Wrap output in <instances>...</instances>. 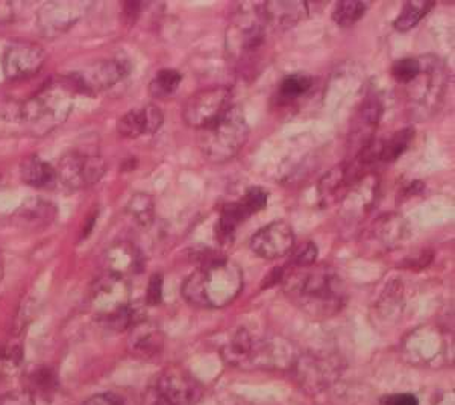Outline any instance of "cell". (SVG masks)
Segmentation results:
<instances>
[{"instance_id":"obj_1","label":"cell","mask_w":455,"mask_h":405,"mask_svg":"<svg viewBox=\"0 0 455 405\" xmlns=\"http://www.w3.org/2000/svg\"><path fill=\"white\" fill-rule=\"evenodd\" d=\"M285 295L315 319L336 316L347 304L345 281L330 266H308L287 272L283 278Z\"/></svg>"},{"instance_id":"obj_2","label":"cell","mask_w":455,"mask_h":405,"mask_svg":"<svg viewBox=\"0 0 455 405\" xmlns=\"http://www.w3.org/2000/svg\"><path fill=\"white\" fill-rule=\"evenodd\" d=\"M243 290V272L231 260H212L195 270L182 284L188 304L202 308H223Z\"/></svg>"},{"instance_id":"obj_3","label":"cell","mask_w":455,"mask_h":405,"mask_svg":"<svg viewBox=\"0 0 455 405\" xmlns=\"http://www.w3.org/2000/svg\"><path fill=\"white\" fill-rule=\"evenodd\" d=\"M266 29L263 4L248 2L234 11L227 31V52L238 73L248 75L257 70L263 60Z\"/></svg>"},{"instance_id":"obj_4","label":"cell","mask_w":455,"mask_h":405,"mask_svg":"<svg viewBox=\"0 0 455 405\" xmlns=\"http://www.w3.org/2000/svg\"><path fill=\"white\" fill-rule=\"evenodd\" d=\"M222 353L229 364L257 369H289L298 360L289 340L280 336H254L244 328L225 343Z\"/></svg>"},{"instance_id":"obj_5","label":"cell","mask_w":455,"mask_h":405,"mask_svg":"<svg viewBox=\"0 0 455 405\" xmlns=\"http://www.w3.org/2000/svg\"><path fill=\"white\" fill-rule=\"evenodd\" d=\"M248 139L249 125L243 109L233 104L218 122L199 131L197 145L205 160L222 164L233 160Z\"/></svg>"},{"instance_id":"obj_6","label":"cell","mask_w":455,"mask_h":405,"mask_svg":"<svg viewBox=\"0 0 455 405\" xmlns=\"http://www.w3.org/2000/svg\"><path fill=\"white\" fill-rule=\"evenodd\" d=\"M405 104L414 119H428L439 109L446 87L448 70L435 55L422 57V68L416 78L403 85Z\"/></svg>"},{"instance_id":"obj_7","label":"cell","mask_w":455,"mask_h":405,"mask_svg":"<svg viewBox=\"0 0 455 405\" xmlns=\"http://www.w3.org/2000/svg\"><path fill=\"white\" fill-rule=\"evenodd\" d=\"M72 89L68 83H47L29 99L19 105L16 115L36 131L46 132L68 119L73 108Z\"/></svg>"},{"instance_id":"obj_8","label":"cell","mask_w":455,"mask_h":405,"mask_svg":"<svg viewBox=\"0 0 455 405\" xmlns=\"http://www.w3.org/2000/svg\"><path fill=\"white\" fill-rule=\"evenodd\" d=\"M233 105V93L228 87L216 85L192 94L182 109L184 122L201 131L218 122Z\"/></svg>"},{"instance_id":"obj_9","label":"cell","mask_w":455,"mask_h":405,"mask_svg":"<svg viewBox=\"0 0 455 405\" xmlns=\"http://www.w3.org/2000/svg\"><path fill=\"white\" fill-rule=\"evenodd\" d=\"M128 73V66L122 60H99L88 64L78 72L72 73L66 78V83L72 91L98 94L111 89L114 83H119Z\"/></svg>"},{"instance_id":"obj_10","label":"cell","mask_w":455,"mask_h":405,"mask_svg":"<svg viewBox=\"0 0 455 405\" xmlns=\"http://www.w3.org/2000/svg\"><path fill=\"white\" fill-rule=\"evenodd\" d=\"M105 173L102 156L88 155L83 152L72 151L62 156L58 164V179L73 190L92 187L100 181Z\"/></svg>"},{"instance_id":"obj_11","label":"cell","mask_w":455,"mask_h":405,"mask_svg":"<svg viewBox=\"0 0 455 405\" xmlns=\"http://www.w3.org/2000/svg\"><path fill=\"white\" fill-rule=\"evenodd\" d=\"M411 235L410 225L401 214L388 213L378 218L364 234V248L371 254H386L401 248Z\"/></svg>"},{"instance_id":"obj_12","label":"cell","mask_w":455,"mask_h":405,"mask_svg":"<svg viewBox=\"0 0 455 405\" xmlns=\"http://www.w3.org/2000/svg\"><path fill=\"white\" fill-rule=\"evenodd\" d=\"M293 368L300 385L315 393L330 387L341 374L340 361L331 355L322 353H308L298 357Z\"/></svg>"},{"instance_id":"obj_13","label":"cell","mask_w":455,"mask_h":405,"mask_svg":"<svg viewBox=\"0 0 455 405\" xmlns=\"http://www.w3.org/2000/svg\"><path fill=\"white\" fill-rule=\"evenodd\" d=\"M154 389L169 405H195L204 395L199 381L181 368L164 370L156 379Z\"/></svg>"},{"instance_id":"obj_14","label":"cell","mask_w":455,"mask_h":405,"mask_svg":"<svg viewBox=\"0 0 455 405\" xmlns=\"http://www.w3.org/2000/svg\"><path fill=\"white\" fill-rule=\"evenodd\" d=\"M249 246L259 258L278 260L295 248V233L285 220H275L259 228L249 240Z\"/></svg>"},{"instance_id":"obj_15","label":"cell","mask_w":455,"mask_h":405,"mask_svg":"<svg viewBox=\"0 0 455 405\" xmlns=\"http://www.w3.org/2000/svg\"><path fill=\"white\" fill-rule=\"evenodd\" d=\"M46 53L36 43L19 42L6 49L2 61L5 76L11 81L32 78L42 70Z\"/></svg>"},{"instance_id":"obj_16","label":"cell","mask_w":455,"mask_h":405,"mask_svg":"<svg viewBox=\"0 0 455 405\" xmlns=\"http://www.w3.org/2000/svg\"><path fill=\"white\" fill-rule=\"evenodd\" d=\"M85 4L84 2H73V0H57L49 2L42 6L36 16V23L43 36L47 38H55L70 28L84 16Z\"/></svg>"},{"instance_id":"obj_17","label":"cell","mask_w":455,"mask_h":405,"mask_svg":"<svg viewBox=\"0 0 455 405\" xmlns=\"http://www.w3.org/2000/svg\"><path fill=\"white\" fill-rule=\"evenodd\" d=\"M379 179L373 173H366L352 184L351 192L341 201V216L347 222H357L368 216L377 202Z\"/></svg>"},{"instance_id":"obj_18","label":"cell","mask_w":455,"mask_h":405,"mask_svg":"<svg viewBox=\"0 0 455 405\" xmlns=\"http://www.w3.org/2000/svg\"><path fill=\"white\" fill-rule=\"evenodd\" d=\"M381 115H383V105L375 98H369L358 108L355 119L352 122L351 135H349V149L354 156L375 139V131L379 125Z\"/></svg>"},{"instance_id":"obj_19","label":"cell","mask_w":455,"mask_h":405,"mask_svg":"<svg viewBox=\"0 0 455 405\" xmlns=\"http://www.w3.org/2000/svg\"><path fill=\"white\" fill-rule=\"evenodd\" d=\"M163 113L156 105H146L140 109H132L120 117L117 131L124 139H139L141 135L156 134L163 125Z\"/></svg>"},{"instance_id":"obj_20","label":"cell","mask_w":455,"mask_h":405,"mask_svg":"<svg viewBox=\"0 0 455 405\" xmlns=\"http://www.w3.org/2000/svg\"><path fill=\"white\" fill-rule=\"evenodd\" d=\"M264 16L269 27L287 29L308 16V4L306 2H266L263 4Z\"/></svg>"},{"instance_id":"obj_21","label":"cell","mask_w":455,"mask_h":405,"mask_svg":"<svg viewBox=\"0 0 455 405\" xmlns=\"http://www.w3.org/2000/svg\"><path fill=\"white\" fill-rule=\"evenodd\" d=\"M21 181L36 188H52L57 182V171L40 156H28L20 163Z\"/></svg>"},{"instance_id":"obj_22","label":"cell","mask_w":455,"mask_h":405,"mask_svg":"<svg viewBox=\"0 0 455 405\" xmlns=\"http://www.w3.org/2000/svg\"><path fill=\"white\" fill-rule=\"evenodd\" d=\"M131 340V346L137 355L141 357H154L158 355L163 349V334L156 327H150L148 323H137Z\"/></svg>"},{"instance_id":"obj_23","label":"cell","mask_w":455,"mask_h":405,"mask_svg":"<svg viewBox=\"0 0 455 405\" xmlns=\"http://www.w3.org/2000/svg\"><path fill=\"white\" fill-rule=\"evenodd\" d=\"M311 85H313V79L306 73H290L281 81L278 87V94H276L278 104H293L310 91Z\"/></svg>"},{"instance_id":"obj_24","label":"cell","mask_w":455,"mask_h":405,"mask_svg":"<svg viewBox=\"0 0 455 405\" xmlns=\"http://www.w3.org/2000/svg\"><path fill=\"white\" fill-rule=\"evenodd\" d=\"M433 5L435 4L428 0H410L403 6L396 20L394 21L395 29L399 32H407L418 27V23L428 14Z\"/></svg>"},{"instance_id":"obj_25","label":"cell","mask_w":455,"mask_h":405,"mask_svg":"<svg viewBox=\"0 0 455 405\" xmlns=\"http://www.w3.org/2000/svg\"><path fill=\"white\" fill-rule=\"evenodd\" d=\"M109 258V274L114 275L124 276L128 272H134L135 267L140 266V255L135 252L134 248L122 244L111 250L108 255Z\"/></svg>"},{"instance_id":"obj_26","label":"cell","mask_w":455,"mask_h":405,"mask_svg":"<svg viewBox=\"0 0 455 405\" xmlns=\"http://www.w3.org/2000/svg\"><path fill=\"white\" fill-rule=\"evenodd\" d=\"M368 8V2H362V0L339 2L332 11V20L341 28L352 27L366 14Z\"/></svg>"},{"instance_id":"obj_27","label":"cell","mask_w":455,"mask_h":405,"mask_svg":"<svg viewBox=\"0 0 455 405\" xmlns=\"http://www.w3.org/2000/svg\"><path fill=\"white\" fill-rule=\"evenodd\" d=\"M413 128H403L396 131L388 140L383 141L381 146V156L379 162L394 163L409 149L410 143L413 140Z\"/></svg>"},{"instance_id":"obj_28","label":"cell","mask_w":455,"mask_h":405,"mask_svg":"<svg viewBox=\"0 0 455 405\" xmlns=\"http://www.w3.org/2000/svg\"><path fill=\"white\" fill-rule=\"evenodd\" d=\"M182 81L181 73L175 68H164L156 73V78L152 79L149 85V91L156 99H167L175 93Z\"/></svg>"},{"instance_id":"obj_29","label":"cell","mask_w":455,"mask_h":405,"mask_svg":"<svg viewBox=\"0 0 455 405\" xmlns=\"http://www.w3.org/2000/svg\"><path fill=\"white\" fill-rule=\"evenodd\" d=\"M347 182H351L347 177V164H340L328 171L319 182V195H321L322 201L331 202L332 199L337 198V193L347 186Z\"/></svg>"},{"instance_id":"obj_30","label":"cell","mask_w":455,"mask_h":405,"mask_svg":"<svg viewBox=\"0 0 455 405\" xmlns=\"http://www.w3.org/2000/svg\"><path fill=\"white\" fill-rule=\"evenodd\" d=\"M128 213L141 226H148L154 220V201L148 193H137L128 203Z\"/></svg>"},{"instance_id":"obj_31","label":"cell","mask_w":455,"mask_h":405,"mask_svg":"<svg viewBox=\"0 0 455 405\" xmlns=\"http://www.w3.org/2000/svg\"><path fill=\"white\" fill-rule=\"evenodd\" d=\"M267 201H269V193L266 192L263 187L255 186V187L248 188L243 196L235 202L238 203L244 218H249L251 216L263 211L267 205Z\"/></svg>"},{"instance_id":"obj_32","label":"cell","mask_w":455,"mask_h":405,"mask_svg":"<svg viewBox=\"0 0 455 405\" xmlns=\"http://www.w3.org/2000/svg\"><path fill=\"white\" fill-rule=\"evenodd\" d=\"M420 68H422V57L401 58L392 66V76L396 83L405 85L418 76Z\"/></svg>"},{"instance_id":"obj_33","label":"cell","mask_w":455,"mask_h":405,"mask_svg":"<svg viewBox=\"0 0 455 405\" xmlns=\"http://www.w3.org/2000/svg\"><path fill=\"white\" fill-rule=\"evenodd\" d=\"M291 254V260H290V266L291 269H299V267H308L313 266L317 260V246L313 242H304L299 246H296Z\"/></svg>"},{"instance_id":"obj_34","label":"cell","mask_w":455,"mask_h":405,"mask_svg":"<svg viewBox=\"0 0 455 405\" xmlns=\"http://www.w3.org/2000/svg\"><path fill=\"white\" fill-rule=\"evenodd\" d=\"M0 405H36L29 390H11L0 395Z\"/></svg>"},{"instance_id":"obj_35","label":"cell","mask_w":455,"mask_h":405,"mask_svg":"<svg viewBox=\"0 0 455 405\" xmlns=\"http://www.w3.org/2000/svg\"><path fill=\"white\" fill-rule=\"evenodd\" d=\"M163 298V275L156 274L149 281V286L146 290V302L148 306H158Z\"/></svg>"},{"instance_id":"obj_36","label":"cell","mask_w":455,"mask_h":405,"mask_svg":"<svg viewBox=\"0 0 455 405\" xmlns=\"http://www.w3.org/2000/svg\"><path fill=\"white\" fill-rule=\"evenodd\" d=\"M381 405H419V401L410 393H396V395L384 396Z\"/></svg>"},{"instance_id":"obj_37","label":"cell","mask_w":455,"mask_h":405,"mask_svg":"<svg viewBox=\"0 0 455 405\" xmlns=\"http://www.w3.org/2000/svg\"><path fill=\"white\" fill-rule=\"evenodd\" d=\"M83 405H124L122 401L114 396L113 393H100L94 395L90 400L85 401Z\"/></svg>"},{"instance_id":"obj_38","label":"cell","mask_w":455,"mask_h":405,"mask_svg":"<svg viewBox=\"0 0 455 405\" xmlns=\"http://www.w3.org/2000/svg\"><path fill=\"white\" fill-rule=\"evenodd\" d=\"M14 19V5L5 0H0V25L10 23Z\"/></svg>"},{"instance_id":"obj_39","label":"cell","mask_w":455,"mask_h":405,"mask_svg":"<svg viewBox=\"0 0 455 405\" xmlns=\"http://www.w3.org/2000/svg\"><path fill=\"white\" fill-rule=\"evenodd\" d=\"M242 405H259V404H242Z\"/></svg>"}]
</instances>
